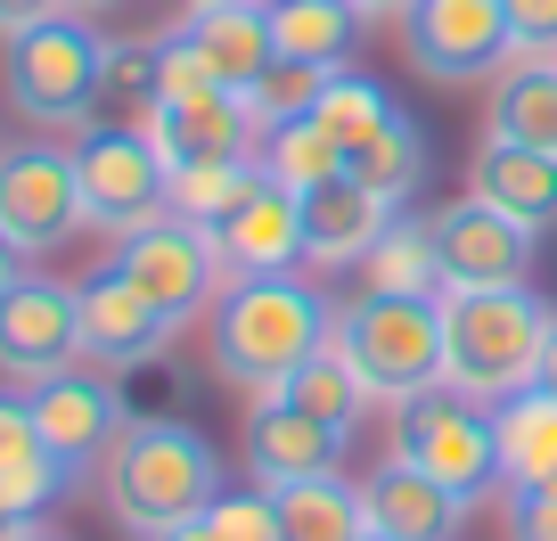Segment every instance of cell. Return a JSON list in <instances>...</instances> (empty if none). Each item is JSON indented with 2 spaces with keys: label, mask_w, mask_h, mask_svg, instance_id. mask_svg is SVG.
<instances>
[{
  "label": "cell",
  "mask_w": 557,
  "mask_h": 541,
  "mask_svg": "<svg viewBox=\"0 0 557 541\" xmlns=\"http://www.w3.org/2000/svg\"><path fill=\"white\" fill-rule=\"evenodd\" d=\"M329 320H336V304L312 280H296V271H246L206 312V361L238 402H271L329 345Z\"/></svg>",
  "instance_id": "6da1fadb"
},
{
  "label": "cell",
  "mask_w": 557,
  "mask_h": 541,
  "mask_svg": "<svg viewBox=\"0 0 557 541\" xmlns=\"http://www.w3.org/2000/svg\"><path fill=\"white\" fill-rule=\"evenodd\" d=\"M99 492H107V517L123 533L157 541L173 525H197L213 501H222V452H213L206 427L189 419H132L115 435V452L99 459Z\"/></svg>",
  "instance_id": "7a4b0ae2"
},
{
  "label": "cell",
  "mask_w": 557,
  "mask_h": 541,
  "mask_svg": "<svg viewBox=\"0 0 557 541\" xmlns=\"http://www.w3.org/2000/svg\"><path fill=\"white\" fill-rule=\"evenodd\" d=\"M557 304L524 287H459L443 296V385L468 402H508L541 378V345H549Z\"/></svg>",
  "instance_id": "3957f363"
},
{
  "label": "cell",
  "mask_w": 557,
  "mask_h": 541,
  "mask_svg": "<svg viewBox=\"0 0 557 541\" xmlns=\"http://www.w3.org/2000/svg\"><path fill=\"white\" fill-rule=\"evenodd\" d=\"M329 345L352 361V378L385 410H401L410 394L443 385V296H377V287H361V296L336 304Z\"/></svg>",
  "instance_id": "277c9868"
},
{
  "label": "cell",
  "mask_w": 557,
  "mask_h": 541,
  "mask_svg": "<svg viewBox=\"0 0 557 541\" xmlns=\"http://www.w3.org/2000/svg\"><path fill=\"white\" fill-rule=\"evenodd\" d=\"M0 90L25 123H83L107 99V41L90 34V17L58 9L0 41Z\"/></svg>",
  "instance_id": "5b68a950"
},
{
  "label": "cell",
  "mask_w": 557,
  "mask_h": 541,
  "mask_svg": "<svg viewBox=\"0 0 557 541\" xmlns=\"http://www.w3.org/2000/svg\"><path fill=\"white\" fill-rule=\"evenodd\" d=\"M394 452L410 468H426L435 484H451L459 501H492L500 492V435H492V410L451 385H426L394 410Z\"/></svg>",
  "instance_id": "8992f818"
},
{
  "label": "cell",
  "mask_w": 557,
  "mask_h": 541,
  "mask_svg": "<svg viewBox=\"0 0 557 541\" xmlns=\"http://www.w3.org/2000/svg\"><path fill=\"white\" fill-rule=\"evenodd\" d=\"M74 181H83V230H107V238H132L139 222L173 213V173L148 148L139 123H107V132H83L74 140Z\"/></svg>",
  "instance_id": "52a82bcc"
},
{
  "label": "cell",
  "mask_w": 557,
  "mask_h": 541,
  "mask_svg": "<svg viewBox=\"0 0 557 541\" xmlns=\"http://www.w3.org/2000/svg\"><path fill=\"white\" fill-rule=\"evenodd\" d=\"M115 271L139 287V296H157L181 329H189V320H206L213 296L230 287L213 230L189 222V213H157V222H139L132 238H115Z\"/></svg>",
  "instance_id": "ba28073f"
},
{
  "label": "cell",
  "mask_w": 557,
  "mask_h": 541,
  "mask_svg": "<svg viewBox=\"0 0 557 541\" xmlns=\"http://www.w3.org/2000/svg\"><path fill=\"white\" fill-rule=\"evenodd\" d=\"M401 58L443 90L500 74L508 58H517V41H508V0H410Z\"/></svg>",
  "instance_id": "9c48e42d"
},
{
  "label": "cell",
  "mask_w": 557,
  "mask_h": 541,
  "mask_svg": "<svg viewBox=\"0 0 557 541\" xmlns=\"http://www.w3.org/2000/svg\"><path fill=\"white\" fill-rule=\"evenodd\" d=\"M0 230L17 255H50L83 230V181H74V148L58 140H17L0 148Z\"/></svg>",
  "instance_id": "30bf717a"
},
{
  "label": "cell",
  "mask_w": 557,
  "mask_h": 541,
  "mask_svg": "<svg viewBox=\"0 0 557 541\" xmlns=\"http://www.w3.org/2000/svg\"><path fill=\"white\" fill-rule=\"evenodd\" d=\"M25 410H34L41 443L66 459L74 484H83V476L115 452V435L132 427V410H123V394H115V369H90V361L58 369V378H41V385H25Z\"/></svg>",
  "instance_id": "8fae6325"
},
{
  "label": "cell",
  "mask_w": 557,
  "mask_h": 541,
  "mask_svg": "<svg viewBox=\"0 0 557 541\" xmlns=\"http://www.w3.org/2000/svg\"><path fill=\"white\" fill-rule=\"evenodd\" d=\"M74 320H83V361L90 369H148L157 353H173V336H181V320L164 312L157 296H139L115 262L74 287Z\"/></svg>",
  "instance_id": "7c38bea8"
},
{
  "label": "cell",
  "mask_w": 557,
  "mask_h": 541,
  "mask_svg": "<svg viewBox=\"0 0 557 541\" xmlns=\"http://www.w3.org/2000/svg\"><path fill=\"white\" fill-rule=\"evenodd\" d=\"M132 123L148 132V148L164 157V173H181V164H230V157H255L262 148V123H255V107H246V90L148 99Z\"/></svg>",
  "instance_id": "4fadbf2b"
},
{
  "label": "cell",
  "mask_w": 557,
  "mask_h": 541,
  "mask_svg": "<svg viewBox=\"0 0 557 541\" xmlns=\"http://www.w3.org/2000/svg\"><path fill=\"white\" fill-rule=\"evenodd\" d=\"M83 361V320H74V287L25 271L9 296H0V378L9 385H41L58 369Z\"/></svg>",
  "instance_id": "5bb4252c"
},
{
  "label": "cell",
  "mask_w": 557,
  "mask_h": 541,
  "mask_svg": "<svg viewBox=\"0 0 557 541\" xmlns=\"http://www.w3.org/2000/svg\"><path fill=\"white\" fill-rule=\"evenodd\" d=\"M435 238H443V296H459V287H524V271H533V230L492 213L484 197L443 206Z\"/></svg>",
  "instance_id": "9a60e30c"
},
{
  "label": "cell",
  "mask_w": 557,
  "mask_h": 541,
  "mask_svg": "<svg viewBox=\"0 0 557 541\" xmlns=\"http://www.w3.org/2000/svg\"><path fill=\"white\" fill-rule=\"evenodd\" d=\"M213 246H222L230 280H246V271H296L304 262V189H278V181L262 173L255 189L213 222Z\"/></svg>",
  "instance_id": "2e32d148"
},
{
  "label": "cell",
  "mask_w": 557,
  "mask_h": 541,
  "mask_svg": "<svg viewBox=\"0 0 557 541\" xmlns=\"http://www.w3.org/2000/svg\"><path fill=\"white\" fill-rule=\"evenodd\" d=\"M361 501H369V533H385V541H459V525L475 517L451 484H435V476L410 468L401 452H385L377 468L361 476Z\"/></svg>",
  "instance_id": "e0dca14e"
},
{
  "label": "cell",
  "mask_w": 557,
  "mask_h": 541,
  "mask_svg": "<svg viewBox=\"0 0 557 541\" xmlns=\"http://www.w3.org/2000/svg\"><path fill=\"white\" fill-rule=\"evenodd\" d=\"M394 213H401V206H385V197L361 189L352 173L304 189V262H312V271H361L369 246L385 238V222H394Z\"/></svg>",
  "instance_id": "ac0fdd59"
},
{
  "label": "cell",
  "mask_w": 557,
  "mask_h": 541,
  "mask_svg": "<svg viewBox=\"0 0 557 541\" xmlns=\"http://www.w3.org/2000/svg\"><path fill=\"white\" fill-rule=\"evenodd\" d=\"M468 197H484L492 213H508L541 238V230H557V157L484 132V148L468 157Z\"/></svg>",
  "instance_id": "d6986e66"
},
{
  "label": "cell",
  "mask_w": 557,
  "mask_h": 541,
  "mask_svg": "<svg viewBox=\"0 0 557 541\" xmlns=\"http://www.w3.org/2000/svg\"><path fill=\"white\" fill-rule=\"evenodd\" d=\"M336 452H345V443H336L329 427L312 419V410H296L287 394L246 402V468H255V484H262V492L304 484V476L336 468Z\"/></svg>",
  "instance_id": "ffe728a7"
},
{
  "label": "cell",
  "mask_w": 557,
  "mask_h": 541,
  "mask_svg": "<svg viewBox=\"0 0 557 541\" xmlns=\"http://www.w3.org/2000/svg\"><path fill=\"white\" fill-rule=\"evenodd\" d=\"M492 435H500V501L557 484V394L524 385V394L492 402Z\"/></svg>",
  "instance_id": "44dd1931"
},
{
  "label": "cell",
  "mask_w": 557,
  "mask_h": 541,
  "mask_svg": "<svg viewBox=\"0 0 557 541\" xmlns=\"http://www.w3.org/2000/svg\"><path fill=\"white\" fill-rule=\"evenodd\" d=\"M181 34H189V50L213 66V83H222V90H255V74L278 58L262 0H230V9H181Z\"/></svg>",
  "instance_id": "7402d4cb"
},
{
  "label": "cell",
  "mask_w": 557,
  "mask_h": 541,
  "mask_svg": "<svg viewBox=\"0 0 557 541\" xmlns=\"http://www.w3.org/2000/svg\"><path fill=\"white\" fill-rule=\"evenodd\" d=\"M278 533L287 541H369V501L345 468H320L304 484H278Z\"/></svg>",
  "instance_id": "603a6c76"
},
{
  "label": "cell",
  "mask_w": 557,
  "mask_h": 541,
  "mask_svg": "<svg viewBox=\"0 0 557 541\" xmlns=\"http://www.w3.org/2000/svg\"><path fill=\"white\" fill-rule=\"evenodd\" d=\"M484 132L524 140V148H549V157H557V58H508V66L492 74Z\"/></svg>",
  "instance_id": "cb8c5ba5"
},
{
  "label": "cell",
  "mask_w": 557,
  "mask_h": 541,
  "mask_svg": "<svg viewBox=\"0 0 557 541\" xmlns=\"http://www.w3.org/2000/svg\"><path fill=\"white\" fill-rule=\"evenodd\" d=\"M361 287H377V296H443L435 213H394V222H385V238L369 246V262H361Z\"/></svg>",
  "instance_id": "d4e9b609"
},
{
  "label": "cell",
  "mask_w": 557,
  "mask_h": 541,
  "mask_svg": "<svg viewBox=\"0 0 557 541\" xmlns=\"http://www.w3.org/2000/svg\"><path fill=\"white\" fill-rule=\"evenodd\" d=\"M262 17H271L278 58H304V66H329V74L361 41V9L352 0H262Z\"/></svg>",
  "instance_id": "484cf974"
},
{
  "label": "cell",
  "mask_w": 557,
  "mask_h": 541,
  "mask_svg": "<svg viewBox=\"0 0 557 541\" xmlns=\"http://www.w3.org/2000/svg\"><path fill=\"white\" fill-rule=\"evenodd\" d=\"M66 484H74V476H66V459L41 443L25 394H0V492H9V501H25V508L41 517V508H50Z\"/></svg>",
  "instance_id": "4316f807"
},
{
  "label": "cell",
  "mask_w": 557,
  "mask_h": 541,
  "mask_svg": "<svg viewBox=\"0 0 557 541\" xmlns=\"http://www.w3.org/2000/svg\"><path fill=\"white\" fill-rule=\"evenodd\" d=\"M287 402H296V410H312V419L329 427L336 443H352V435H361V419L377 410V394H369V385L352 378V361H345L336 345H320L312 361H304L296 378H287Z\"/></svg>",
  "instance_id": "83f0119b"
},
{
  "label": "cell",
  "mask_w": 557,
  "mask_h": 541,
  "mask_svg": "<svg viewBox=\"0 0 557 541\" xmlns=\"http://www.w3.org/2000/svg\"><path fill=\"white\" fill-rule=\"evenodd\" d=\"M345 173L361 181V189H377L385 206H410V189L426 181V132H418V123L394 107L377 140H361V148L345 157Z\"/></svg>",
  "instance_id": "f1b7e54d"
},
{
  "label": "cell",
  "mask_w": 557,
  "mask_h": 541,
  "mask_svg": "<svg viewBox=\"0 0 557 541\" xmlns=\"http://www.w3.org/2000/svg\"><path fill=\"white\" fill-rule=\"evenodd\" d=\"M255 164L278 181V189H320V181L345 173V148H336L312 115H296V123H271V132H262Z\"/></svg>",
  "instance_id": "f546056e"
},
{
  "label": "cell",
  "mask_w": 557,
  "mask_h": 541,
  "mask_svg": "<svg viewBox=\"0 0 557 541\" xmlns=\"http://www.w3.org/2000/svg\"><path fill=\"white\" fill-rule=\"evenodd\" d=\"M385 115H394V99H385L369 74H352V66H336V74H329V90H320V107H312V123L329 132L336 148H345V157H352L361 140H377Z\"/></svg>",
  "instance_id": "4dcf8cb0"
},
{
  "label": "cell",
  "mask_w": 557,
  "mask_h": 541,
  "mask_svg": "<svg viewBox=\"0 0 557 541\" xmlns=\"http://www.w3.org/2000/svg\"><path fill=\"white\" fill-rule=\"evenodd\" d=\"M262 181V164L255 157H230V164H181L173 173V213H189V222H222L230 206H238L246 189Z\"/></svg>",
  "instance_id": "1f68e13d"
},
{
  "label": "cell",
  "mask_w": 557,
  "mask_h": 541,
  "mask_svg": "<svg viewBox=\"0 0 557 541\" xmlns=\"http://www.w3.org/2000/svg\"><path fill=\"white\" fill-rule=\"evenodd\" d=\"M320 90H329V66H304V58H271V66L255 74V90H246V107H255V123L271 132V123L312 115Z\"/></svg>",
  "instance_id": "d6a6232c"
},
{
  "label": "cell",
  "mask_w": 557,
  "mask_h": 541,
  "mask_svg": "<svg viewBox=\"0 0 557 541\" xmlns=\"http://www.w3.org/2000/svg\"><path fill=\"white\" fill-rule=\"evenodd\" d=\"M206 525H213V541H287V533H278V501L262 484L222 492V501L206 508Z\"/></svg>",
  "instance_id": "836d02e7"
},
{
  "label": "cell",
  "mask_w": 557,
  "mask_h": 541,
  "mask_svg": "<svg viewBox=\"0 0 557 541\" xmlns=\"http://www.w3.org/2000/svg\"><path fill=\"white\" fill-rule=\"evenodd\" d=\"M107 99H132V115L157 99V41H107Z\"/></svg>",
  "instance_id": "e575fe53"
},
{
  "label": "cell",
  "mask_w": 557,
  "mask_h": 541,
  "mask_svg": "<svg viewBox=\"0 0 557 541\" xmlns=\"http://www.w3.org/2000/svg\"><path fill=\"white\" fill-rule=\"evenodd\" d=\"M508 41L517 58H557V0H508Z\"/></svg>",
  "instance_id": "d590c367"
},
{
  "label": "cell",
  "mask_w": 557,
  "mask_h": 541,
  "mask_svg": "<svg viewBox=\"0 0 557 541\" xmlns=\"http://www.w3.org/2000/svg\"><path fill=\"white\" fill-rule=\"evenodd\" d=\"M508 533H517V541H557V484L508 501Z\"/></svg>",
  "instance_id": "8d00e7d4"
},
{
  "label": "cell",
  "mask_w": 557,
  "mask_h": 541,
  "mask_svg": "<svg viewBox=\"0 0 557 541\" xmlns=\"http://www.w3.org/2000/svg\"><path fill=\"white\" fill-rule=\"evenodd\" d=\"M66 0H0V41L9 34H25V25H41V17H58Z\"/></svg>",
  "instance_id": "74e56055"
},
{
  "label": "cell",
  "mask_w": 557,
  "mask_h": 541,
  "mask_svg": "<svg viewBox=\"0 0 557 541\" xmlns=\"http://www.w3.org/2000/svg\"><path fill=\"white\" fill-rule=\"evenodd\" d=\"M34 533V508L25 501H9V492H0V541H25Z\"/></svg>",
  "instance_id": "f35d334b"
},
{
  "label": "cell",
  "mask_w": 557,
  "mask_h": 541,
  "mask_svg": "<svg viewBox=\"0 0 557 541\" xmlns=\"http://www.w3.org/2000/svg\"><path fill=\"white\" fill-rule=\"evenodd\" d=\"M352 9H361V25H401L410 17V0H352Z\"/></svg>",
  "instance_id": "ab89813d"
},
{
  "label": "cell",
  "mask_w": 557,
  "mask_h": 541,
  "mask_svg": "<svg viewBox=\"0 0 557 541\" xmlns=\"http://www.w3.org/2000/svg\"><path fill=\"white\" fill-rule=\"evenodd\" d=\"M25 280V255H17V246H9V230H0V296H9V287H17Z\"/></svg>",
  "instance_id": "60d3db41"
},
{
  "label": "cell",
  "mask_w": 557,
  "mask_h": 541,
  "mask_svg": "<svg viewBox=\"0 0 557 541\" xmlns=\"http://www.w3.org/2000/svg\"><path fill=\"white\" fill-rule=\"evenodd\" d=\"M533 385H541V394H557V320H549V345H541V378Z\"/></svg>",
  "instance_id": "b9f144b4"
},
{
  "label": "cell",
  "mask_w": 557,
  "mask_h": 541,
  "mask_svg": "<svg viewBox=\"0 0 557 541\" xmlns=\"http://www.w3.org/2000/svg\"><path fill=\"white\" fill-rule=\"evenodd\" d=\"M157 541H213V525L197 517V525H173V533H157Z\"/></svg>",
  "instance_id": "7bdbcfd3"
},
{
  "label": "cell",
  "mask_w": 557,
  "mask_h": 541,
  "mask_svg": "<svg viewBox=\"0 0 557 541\" xmlns=\"http://www.w3.org/2000/svg\"><path fill=\"white\" fill-rule=\"evenodd\" d=\"M74 17H107V9H123V0H66Z\"/></svg>",
  "instance_id": "ee69618b"
},
{
  "label": "cell",
  "mask_w": 557,
  "mask_h": 541,
  "mask_svg": "<svg viewBox=\"0 0 557 541\" xmlns=\"http://www.w3.org/2000/svg\"><path fill=\"white\" fill-rule=\"evenodd\" d=\"M25 541H66V533H50V525H34V533H25Z\"/></svg>",
  "instance_id": "f6af8a7d"
},
{
  "label": "cell",
  "mask_w": 557,
  "mask_h": 541,
  "mask_svg": "<svg viewBox=\"0 0 557 541\" xmlns=\"http://www.w3.org/2000/svg\"><path fill=\"white\" fill-rule=\"evenodd\" d=\"M181 9H230V0H181Z\"/></svg>",
  "instance_id": "bcb514c9"
},
{
  "label": "cell",
  "mask_w": 557,
  "mask_h": 541,
  "mask_svg": "<svg viewBox=\"0 0 557 541\" xmlns=\"http://www.w3.org/2000/svg\"><path fill=\"white\" fill-rule=\"evenodd\" d=\"M369 541H385V533H369Z\"/></svg>",
  "instance_id": "7dc6e473"
}]
</instances>
